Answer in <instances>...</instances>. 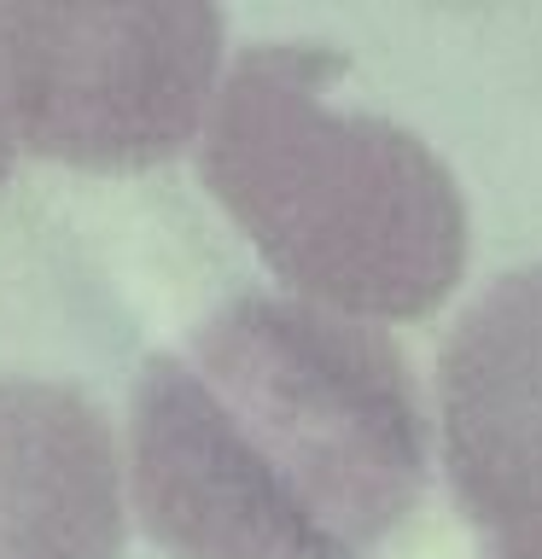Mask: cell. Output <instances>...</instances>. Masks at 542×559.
<instances>
[{
  "label": "cell",
  "instance_id": "1",
  "mask_svg": "<svg viewBox=\"0 0 542 559\" xmlns=\"http://www.w3.org/2000/svg\"><path fill=\"white\" fill-rule=\"evenodd\" d=\"M122 454L175 559H374L426 501L432 419L385 326L245 292L140 367Z\"/></svg>",
  "mask_w": 542,
  "mask_h": 559
},
{
  "label": "cell",
  "instance_id": "2",
  "mask_svg": "<svg viewBox=\"0 0 542 559\" xmlns=\"http://www.w3.org/2000/svg\"><path fill=\"white\" fill-rule=\"evenodd\" d=\"M199 175L286 297L344 321H420L467 274L455 169L374 111L327 41H257L227 64Z\"/></svg>",
  "mask_w": 542,
  "mask_h": 559
},
{
  "label": "cell",
  "instance_id": "3",
  "mask_svg": "<svg viewBox=\"0 0 542 559\" xmlns=\"http://www.w3.org/2000/svg\"><path fill=\"white\" fill-rule=\"evenodd\" d=\"M17 152L140 175L204 140L227 82L216 7H0Z\"/></svg>",
  "mask_w": 542,
  "mask_h": 559
},
{
  "label": "cell",
  "instance_id": "4",
  "mask_svg": "<svg viewBox=\"0 0 542 559\" xmlns=\"http://www.w3.org/2000/svg\"><path fill=\"white\" fill-rule=\"evenodd\" d=\"M437 431L472 524L490 536L542 524V262L502 274L449 326Z\"/></svg>",
  "mask_w": 542,
  "mask_h": 559
},
{
  "label": "cell",
  "instance_id": "5",
  "mask_svg": "<svg viewBox=\"0 0 542 559\" xmlns=\"http://www.w3.org/2000/svg\"><path fill=\"white\" fill-rule=\"evenodd\" d=\"M129 454L94 396L0 379V559H122Z\"/></svg>",
  "mask_w": 542,
  "mask_h": 559
},
{
  "label": "cell",
  "instance_id": "6",
  "mask_svg": "<svg viewBox=\"0 0 542 559\" xmlns=\"http://www.w3.org/2000/svg\"><path fill=\"white\" fill-rule=\"evenodd\" d=\"M17 157V129H12V82H7V35H0V181H7Z\"/></svg>",
  "mask_w": 542,
  "mask_h": 559
},
{
  "label": "cell",
  "instance_id": "7",
  "mask_svg": "<svg viewBox=\"0 0 542 559\" xmlns=\"http://www.w3.org/2000/svg\"><path fill=\"white\" fill-rule=\"evenodd\" d=\"M490 559H542V524L496 536V554H490Z\"/></svg>",
  "mask_w": 542,
  "mask_h": 559
}]
</instances>
